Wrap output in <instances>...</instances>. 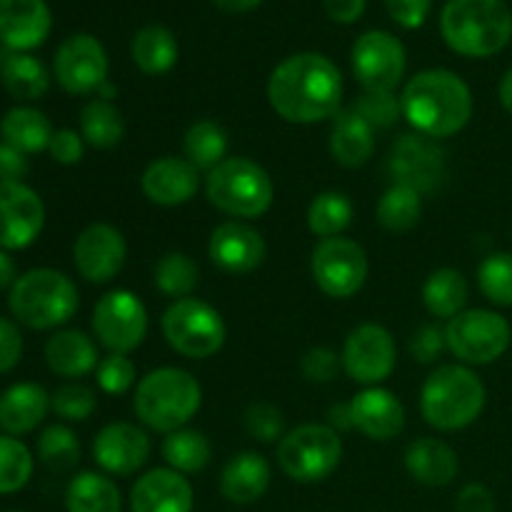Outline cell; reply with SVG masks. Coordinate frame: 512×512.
Returning a JSON list of instances; mask_svg holds the SVG:
<instances>
[{
	"mask_svg": "<svg viewBox=\"0 0 512 512\" xmlns=\"http://www.w3.org/2000/svg\"><path fill=\"white\" fill-rule=\"evenodd\" d=\"M220 10L225 13H250V10L258 8L263 0H213Z\"/></svg>",
	"mask_w": 512,
	"mask_h": 512,
	"instance_id": "cell-58",
	"label": "cell"
},
{
	"mask_svg": "<svg viewBox=\"0 0 512 512\" xmlns=\"http://www.w3.org/2000/svg\"><path fill=\"white\" fill-rule=\"evenodd\" d=\"M45 225V205L25 183H0V248L23 250L38 240Z\"/></svg>",
	"mask_w": 512,
	"mask_h": 512,
	"instance_id": "cell-18",
	"label": "cell"
},
{
	"mask_svg": "<svg viewBox=\"0 0 512 512\" xmlns=\"http://www.w3.org/2000/svg\"><path fill=\"white\" fill-rule=\"evenodd\" d=\"M400 108L413 133L445 140L458 135L473 118V93L453 70L430 68L408 80L400 93Z\"/></svg>",
	"mask_w": 512,
	"mask_h": 512,
	"instance_id": "cell-2",
	"label": "cell"
},
{
	"mask_svg": "<svg viewBox=\"0 0 512 512\" xmlns=\"http://www.w3.org/2000/svg\"><path fill=\"white\" fill-rule=\"evenodd\" d=\"M30 170L28 155L8 143H0V183H23Z\"/></svg>",
	"mask_w": 512,
	"mask_h": 512,
	"instance_id": "cell-54",
	"label": "cell"
},
{
	"mask_svg": "<svg viewBox=\"0 0 512 512\" xmlns=\"http://www.w3.org/2000/svg\"><path fill=\"white\" fill-rule=\"evenodd\" d=\"M208 255L223 273L248 275L263 265L268 245L253 225L243 220H225L210 233Z\"/></svg>",
	"mask_w": 512,
	"mask_h": 512,
	"instance_id": "cell-19",
	"label": "cell"
},
{
	"mask_svg": "<svg viewBox=\"0 0 512 512\" xmlns=\"http://www.w3.org/2000/svg\"><path fill=\"white\" fill-rule=\"evenodd\" d=\"M93 335L108 353L130 355L148 335V310L130 290H110L93 308Z\"/></svg>",
	"mask_w": 512,
	"mask_h": 512,
	"instance_id": "cell-11",
	"label": "cell"
},
{
	"mask_svg": "<svg viewBox=\"0 0 512 512\" xmlns=\"http://www.w3.org/2000/svg\"><path fill=\"white\" fill-rule=\"evenodd\" d=\"M445 343L460 365H490L508 353L512 328L495 310L470 308L445 323Z\"/></svg>",
	"mask_w": 512,
	"mask_h": 512,
	"instance_id": "cell-10",
	"label": "cell"
},
{
	"mask_svg": "<svg viewBox=\"0 0 512 512\" xmlns=\"http://www.w3.org/2000/svg\"><path fill=\"white\" fill-rule=\"evenodd\" d=\"M205 198L228 218L255 220L273 208L275 185L255 160L225 158L205 175Z\"/></svg>",
	"mask_w": 512,
	"mask_h": 512,
	"instance_id": "cell-7",
	"label": "cell"
},
{
	"mask_svg": "<svg viewBox=\"0 0 512 512\" xmlns=\"http://www.w3.org/2000/svg\"><path fill=\"white\" fill-rule=\"evenodd\" d=\"M468 280L455 268H438L428 275L423 285V303L428 313L438 320H453L468 305Z\"/></svg>",
	"mask_w": 512,
	"mask_h": 512,
	"instance_id": "cell-32",
	"label": "cell"
},
{
	"mask_svg": "<svg viewBox=\"0 0 512 512\" xmlns=\"http://www.w3.org/2000/svg\"><path fill=\"white\" fill-rule=\"evenodd\" d=\"M78 303V288L73 280L53 268L23 273L8 295L13 318L33 330L60 328L78 313Z\"/></svg>",
	"mask_w": 512,
	"mask_h": 512,
	"instance_id": "cell-6",
	"label": "cell"
},
{
	"mask_svg": "<svg viewBox=\"0 0 512 512\" xmlns=\"http://www.w3.org/2000/svg\"><path fill=\"white\" fill-rule=\"evenodd\" d=\"M328 145L338 165L348 170L363 168L375 153V128L355 108H340L330 125Z\"/></svg>",
	"mask_w": 512,
	"mask_h": 512,
	"instance_id": "cell-26",
	"label": "cell"
},
{
	"mask_svg": "<svg viewBox=\"0 0 512 512\" xmlns=\"http://www.w3.org/2000/svg\"><path fill=\"white\" fill-rule=\"evenodd\" d=\"M80 135H83L85 145H90V148H115L125 135L123 113L110 100H90L80 110Z\"/></svg>",
	"mask_w": 512,
	"mask_h": 512,
	"instance_id": "cell-36",
	"label": "cell"
},
{
	"mask_svg": "<svg viewBox=\"0 0 512 512\" xmlns=\"http://www.w3.org/2000/svg\"><path fill=\"white\" fill-rule=\"evenodd\" d=\"M228 133L215 120H198L185 130L183 153L190 165L210 173L228 158Z\"/></svg>",
	"mask_w": 512,
	"mask_h": 512,
	"instance_id": "cell-37",
	"label": "cell"
},
{
	"mask_svg": "<svg viewBox=\"0 0 512 512\" xmlns=\"http://www.w3.org/2000/svg\"><path fill=\"white\" fill-rule=\"evenodd\" d=\"M65 508L68 512H120L123 498L113 478L88 470L70 480L65 490Z\"/></svg>",
	"mask_w": 512,
	"mask_h": 512,
	"instance_id": "cell-33",
	"label": "cell"
},
{
	"mask_svg": "<svg viewBox=\"0 0 512 512\" xmlns=\"http://www.w3.org/2000/svg\"><path fill=\"white\" fill-rule=\"evenodd\" d=\"M23 355V335L18 325L8 318H0V375L10 373Z\"/></svg>",
	"mask_w": 512,
	"mask_h": 512,
	"instance_id": "cell-52",
	"label": "cell"
},
{
	"mask_svg": "<svg viewBox=\"0 0 512 512\" xmlns=\"http://www.w3.org/2000/svg\"><path fill=\"white\" fill-rule=\"evenodd\" d=\"M385 8L393 23L405 30H415L428 20L433 0H385Z\"/></svg>",
	"mask_w": 512,
	"mask_h": 512,
	"instance_id": "cell-51",
	"label": "cell"
},
{
	"mask_svg": "<svg viewBox=\"0 0 512 512\" xmlns=\"http://www.w3.org/2000/svg\"><path fill=\"white\" fill-rule=\"evenodd\" d=\"M143 195L153 205L163 208H178V205L190 203L200 188V170L190 165L185 158L165 155V158L153 160L143 170L140 178Z\"/></svg>",
	"mask_w": 512,
	"mask_h": 512,
	"instance_id": "cell-21",
	"label": "cell"
},
{
	"mask_svg": "<svg viewBox=\"0 0 512 512\" xmlns=\"http://www.w3.org/2000/svg\"><path fill=\"white\" fill-rule=\"evenodd\" d=\"M18 275H15V263L10 260V255L0 248V290L13 288Z\"/></svg>",
	"mask_w": 512,
	"mask_h": 512,
	"instance_id": "cell-57",
	"label": "cell"
},
{
	"mask_svg": "<svg viewBox=\"0 0 512 512\" xmlns=\"http://www.w3.org/2000/svg\"><path fill=\"white\" fill-rule=\"evenodd\" d=\"M50 410V395L38 383H15L0 395V430L5 435L30 433L45 420Z\"/></svg>",
	"mask_w": 512,
	"mask_h": 512,
	"instance_id": "cell-29",
	"label": "cell"
},
{
	"mask_svg": "<svg viewBox=\"0 0 512 512\" xmlns=\"http://www.w3.org/2000/svg\"><path fill=\"white\" fill-rule=\"evenodd\" d=\"M193 505V485L173 468L148 470L130 490V512H193Z\"/></svg>",
	"mask_w": 512,
	"mask_h": 512,
	"instance_id": "cell-23",
	"label": "cell"
},
{
	"mask_svg": "<svg viewBox=\"0 0 512 512\" xmlns=\"http://www.w3.org/2000/svg\"><path fill=\"white\" fill-rule=\"evenodd\" d=\"M45 363L58 378H85L98 370V345L83 330H58L45 343Z\"/></svg>",
	"mask_w": 512,
	"mask_h": 512,
	"instance_id": "cell-27",
	"label": "cell"
},
{
	"mask_svg": "<svg viewBox=\"0 0 512 512\" xmlns=\"http://www.w3.org/2000/svg\"><path fill=\"white\" fill-rule=\"evenodd\" d=\"M328 425L335 428L338 433L343 430H353V415H350V403H338L330 408L328 413Z\"/></svg>",
	"mask_w": 512,
	"mask_h": 512,
	"instance_id": "cell-56",
	"label": "cell"
},
{
	"mask_svg": "<svg viewBox=\"0 0 512 512\" xmlns=\"http://www.w3.org/2000/svg\"><path fill=\"white\" fill-rule=\"evenodd\" d=\"M50 408L65 423H83L98 408V395L83 383H65L50 395Z\"/></svg>",
	"mask_w": 512,
	"mask_h": 512,
	"instance_id": "cell-44",
	"label": "cell"
},
{
	"mask_svg": "<svg viewBox=\"0 0 512 512\" xmlns=\"http://www.w3.org/2000/svg\"><path fill=\"white\" fill-rule=\"evenodd\" d=\"M355 208L350 198L338 190H325L318 193L308 205V228L320 240L340 238L353 223Z\"/></svg>",
	"mask_w": 512,
	"mask_h": 512,
	"instance_id": "cell-38",
	"label": "cell"
},
{
	"mask_svg": "<svg viewBox=\"0 0 512 512\" xmlns=\"http://www.w3.org/2000/svg\"><path fill=\"white\" fill-rule=\"evenodd\" d=\"M453 512H495V498L483 483H468L455 498Z\"/></svg>",
	"mask_w": 512,
	"mask_h": 512,
	"instance_id": "cell-53",
	"label": "cell"
},
{
	"mask_svg": "<svg viewBox=\"0 0 512 512\" xmlns=\"http://www.w3.org/2000/svg\"><path fill=\"white\" fill-rule=\"evenodd\" d=\"M445 350H448V343H445V328H440V325H423L410 338V353L423 365L435 363Z\"/></svg>",
	"mask_w": 512,
	"mask_h": 512,
	"instance_id": "cell-49",
	"label": "cell"
},
{
	"mask_svg": "<svg viewBox=\"0 0 512 512\" xmlns=\"http://www.w3.org/2000/svg\"><path fill=\"white\" fill-rule=\"evenodd\" d=\"M488 390L468 365H440L420 390V415L430 428L455 433L473 425L485 410Z\"/></svg>",
	"mask_w": 512,
	"mask_h": 512,
	"instance_id": "cell-4",
	"label": "cell"
},
{
	"mask_svg": "<svg viewBox=\"0 0 512 512\" xmlns=\"http://www.w3.org/2000/svg\"><path fill=\"white\" fill-rule=\"evenodd\" d=\"M203 405V388L183 368H158L140 378L133 408L140 423L155 433H175L188 428Z\"/></svg>",
	"mask_w": 512,
	"mask_h": 512,
	"instance_id": "cell-5",
	"label": "cell"
},
{
	"mask_svg": "<svg viewBox=\"0 0 512 512\" xmlns=\"http://www.w3.org/2000/svg\"><path fill=\"white\" fill-rule=\"evenodd\" d=\"M243 428L258 443H280L285 435L283 413L270 403H253L243 413Z\"/></svg>",
	"mask_w": 512,
	"mask_h": 512,
	"instance_id": "cell-47",
	"label": "cell"
},
{
	"mask_svg": "<svg viewBox=\"0 0 512 512\" xmlns=\"http://www.w3.org/2000/svg\"><path fill=\"white\" fill-rule=\"evenodd\" d=\"M53 133L55 130L50 125L48 115L35 108H28V105L10 108L3 115V120H0V138H3V143L13 145V148H18L25 155L48 150Z\"/></svg>",
	"mask_w": 512,
	"mask_h": 512,
	"instance_id": "cell-30",
	"label": "cell"
},
{
	"mask_svg": "<svg viewBox=\"0 0 512 512\" xmlns=\"http://www.w3.org/2000/svg\"><path fill=\"white\" fill-rule=\"evenodd\" d=\"M148 433L133 423H108L93 440V460L108 475H133L150 458Z\"/></svg>",
	"mask_w": 512,
	"mask_h": 512,
	"instance_id": "cell-20",
	"label": "cell"
},
{
	"mask_svg": "<svg viewBox=\"0 0 512 512\" xmlns=\"http://www.w3.org/2000/svg\"><path fill=\"white\" fill-rule=\"evenodd\" d=\"M95 380H98L100 390L105 395H123L138 383V368L128 355H115L110 353L103 358L95 370Z\"/></svg>",
	"mask_w": 512,
	"mask_h": 512,
	"instance_id": "cell-46",
	"label": "cell"
},
{
	"mask_svg": "<svg viewBox=\"0 0 512 512\" xmlns=\"http://www.w3.org/2000/svg\"><path fill=\"white\" fill-rule=\"evenodd\" d=\"M270 108L293 125L333 120L343 103V75L320 53H295L273 68L268 78Z\"/></svg>",
	"mask_w": 512,
	"mask_h": 512,
	"instance_id": "cell-1",
	"label": "cell"
},
{
	"mask_svg": "<svg viewBox=\"0 0 512 512\" xmlns=\"http://www.w3.org/2000/svg\"><path fill=\"white\" fill-rule=\"evenodd\" d=\"M128 243L123 233L108 223H93L75 238L73 263L80 278L93 285H105L123 270Z\"/></svg>",
	"mask_w": 512,
	"mask_h": 512,
	"instance_id": "cell-17",
	"label": "cell"
},
{
	"mask_svg": "<svg viewBox=\"0 0 512 512\" xmlns=\"http://www.w3.org/2000/svg\"><path fill=\"white\" fill-rule=\"evenodd\" d=\"M0 80L15 100H40L50 88L48 68L35 55L13 53V50L3 55Z\"/></svg>",
	"mask_w": 512,
	"mask_h": 512,
	"instance_id": "cell-34",
	"label": "cell"
},
{
	"mask_svg": "<svg viewBox=\"0 0 512 512\" xmlns=\"http://www.w3.org/2000/svg\"><path fill=\"white\" fill-rule=\"evenodd\" d=\"M343 370L350 380L365 388L385 383L398 365V348L388 328L378 323H363L345 338Z\"/></svg>",
	"mask_w": 512,
	"mask_h": 512,
	"instance_id": "cell-14",
	"label": "cell"
},
{
	"mask_svg": "<svg viewBox=\"0 0 512 512\" xmlns=\"http://www.w3.org/2000/svg\"><path fill=\"white\" fill-rule=\"evenodd\" d=\"M0 63H3V53H0Z\"/></svg>",
	"mask_w": 512,
	"mask_h": 512,
	"instance_id": "cell-60",
	"label": "cell"
},
{
	"mask_svg": "<svg viewBox=\"0 0 512 512\" xmlns=\"http://www.w3.org/2000/svg\"><path fill=\"white\" fill-rule=\"evenodd\" d=\"M310 273L328 298L348 300L368 280V255L363 245L343 235L320 240L310 258Z\"/></svg>",
	"mask_w": 512,
	"mask_h": 512,
	"instance_id": "cell-12",
	"label": "cell"
},
{
	"mask_svg": "<svg viewBox=\"0 0 512 512\" xmlns=\"http://www.w3.org/2000/svg\"><path fill=\"white\" fill-rule=\"evenodd\" d=\"M160 453H163V460L168 463V468H173L175 473L195 475L210 465L213 445H210V440L200 430L183 428L165 435Z\"/></svg>",
	"mask_w": 512,
	"mask_h": 512,
	"instance_id": "cell-35",
	"label": "cell"
},
{
	"mask_svg": "<svg viewBox=\"0 0 512 512\" xmlns=\"http://www.w3.org/2000/svg\"><path fill=\"white\" fill-rule=\"evenodd\" d=\"M388 170L395 185H408L420 195H430L448 178V158L440 140L405 133L393 143Z\"/></svg>",
	"mask_w": 512,
	"mask_h": 512,
	"instance_id": "cell-13",
	"label": "cell"
},
{
	"mask_svg": "<svg viewBox=\"0 0 512 512\" xmlns=\"http://www.w3.org/2000/svg\"><path fill=\"white\" fill-rule=\"evenodd\" d=\"M340 368H343V360L335 353L333 348H325V345H318V348H310L308 353L300 360V373L308 383L315 385H328L338 378Z\"/></svg>",
	"mask_w": 512,
	"mask_h": 512,
	"instance_id": "cell-48",
	"label": "cell"
},
{
	"mask_svg": "<svg viewBox=\"0 0 512 512\" xmlns=\"http://www.w3.org/2000/svg\"><path fill=\"white\" fill-rule=\"evenodd\" d=\"M478 288L498 308H512V253H493L480 263Z\"/></svg>",
	"mask_w": 512,
	"mask_h": 512,
	"instance_id": "cell-43",
	"label": "cell"
},
{
	"mask_svg": "<svg viewBox=\"0 0 512 512\" xmlns=\"http://www.w3.org/2000/svg\"><path fill=\"white\" fill-rule=\"evenodd\" d=\"M420 215H423V195L408 185H390L375 208V218L388 233H408L420 223Z\"/></svg>",
	"mask_w": 512,
	"mask_h": 512,
	"instance_id": "cell-39",
	"label": "cell"
},
{
	"mask_svg": "<svg viewBox=\"0 0 512 512\" xmlns=\"http://www.w3.org/2000/svg\"><path fill=\"white\" fill-rule=\"evenodd\" d=\"M353 108L373 125L375 130H388L398 125L403 118V108H400V98L395 93H375V90H365Z\"/></svg>",
	"mask_w": 512,
	"mask_h": 512,
	"instance_id": "cell-45",
	"label": "cell"
},
{
	"mask_svg": "<svg viewBox=\"0 0 512 512\" xmlns=\"http://www.w3.org/2000/svg\"><path fill=\"white\" fill-rule=\"evenodd\" d=\"M50 158L58 165H78L85 155V140L78 130H55L53 140L48 145Z\"/></svg>",
	"mask_w": 512,
	"mask_h": 512,
	"instance_id": "cell-50",
	"label": "cell"
},
{
	"mask_svg": "<svg viewBox=\"0 0 512 512\" xmlns=\"http://www.w3.org/2000/svg\"><path fill=\"white\" fill-rule=\"evenodd\" d=\"M155 288L173 300L193 298L200 283V268L188 253H168L155 265Z\"/></svg>",
	"mask_w": 512,
	"mask_h": 512,
	"instance_id": "cell-40",
	"label": "cell"
},
{
	"mask_svg": "<svg viewBox=\"0 0 512 512\" xmlns=\"http://www.w3.org/2000/svg\"><path fill=\"white\" fill-rule=\"evenodd\" d=\"M365 3L368 0H323V8L330 15V20L340 25H350L365 13Z\"/></svg>",
	"mask_w": 512,
	"mask_h": 512,
	"instance_id": "cell-55",
	"label": "cell"
},
{
	"mask_svg": "<svg viewBox=\"0 0 512 512\" xmlns=\"http://www.w3.org/2000/svg\"><path fill=\"white\" fill-rule=\"evenodd\" d=\"M350 415H353V430L363 433L368 440L388 443L398 438L405 428V408L398 395L390 390L365 388L350 400Z\"/></svg>",
	"mask_w": 512,
	"mask_h": 512,
	"instance_id": "cell-22",
	"label": "cell"
},
{
	"mask_svg": "<svg viewBox=\"0 0 512 512\" xmlns=\"http://www.w3.org/2000/svg\"><path fill=\"white\" fill-rule=\"evenodd\" d=\"M33 475V455L13 435H0V495L18 493Z\"/></svg>",
	"mask_w": 512,
	"mask_h": 512,
	"instance_id": "cell-42",
	"label": "cell"
},
{
	"mask_svg": "<svg viewBox=\"0 0 512 512\" xmlns=\"http://www.w3.org/2000/svg\"><path fill=\"white\" fill-rule=\"evenodd\" d=\"M53 73L65 93H98L108 83V53L95 35H70L55 53Z\"/></svg>",
	"mask_w": 512,
	"mask_h": 512,
	"instance_id": "cell-16",
	"label": "cell"
},
{
	"mask_svg": "<svg viewBox=\"0 0 512 512\" xmlns=\"http://www.w3.org/2000/svg\"><path fill=\"white\" fill-rule=\"evenodd\" d=\"M280 470L295 483H320L338 470L343 438L328 423H305L288 430L275 450Z\"/></svg>",
	"mask_w": 512,
	"mask_h": 512,
	"instance_id": "cell-8",
	"label": "cell"
},
{
	"mask_svg": "<svg viewBox=\"0 0 512 512\" xmlns=\"http://www.w3.org/2000/svg\"><path fill=\"white\" fill-rule=\"evenodd\" d=\"M178 40L165 25H143L133 35L130 58L145 75H165L178 63Z\"/></svg>",
	"mask_w": 512,
	"mask_h": 512,
	"instance_id": "cell-31",
	"label": "cell"
},
{
	"mask_svg": "<svg viewBox=\"0 0 512 512\" xmlns=\"http://www.w3.org/2000/svg\"><path fill=\"white\" fill-rule=\"evenodd\" d=\"M273 470L260 453L243 450L223 465L220 495L233 505H253L268 493Z\"/></svg>",
	"mask_w": 512,
	"mask_h": 512,
	"instance_id": "cell-25",
	"label": "cell"
},
{
	"mask_svg": "<svg viewBox=\"0 0 512 512\" xmlns=\"http://www.w3.org/2000/svg\"><path fill=\"white\" fill-rule=\"evenodd\" d=\"M353 73L363 90L375 93H395L403 83L408 55L403 43L385 30H368L353 45Z\"/></svg>",
	"mask_w": 512,
	"mask_h": 512,
	"instance_id": "cell-15",
	"label": "cell"
},
{
	"mask_svg": "<svg viewBox=\"0 0 512 512\" xmlns=\"http://www.w3.org/2000/svg\"><path fill=\"white\" fill-rule=\"evenodd\" d=\"M498 98H500V105H503V108L512 115V65L508 70H505L503 80H500Z\"/></svg>",
	"mask_w": 512,
	"mask_h": 512,
	"instance_id": "cell-59",
	"label": "cell"
},
{
	"mask_svg": "<svg viewBox=\"0 0 512 512\" xmlns=\"http://www.w3.org/2000/svg\"><path fill=\"white\" fill-rule=\"evenodd\" d=\"M405 470L428 488H445L460 473L458 453L440 438H418L405 450Z\"/></svg>",
	"mask_w": 512,
	"mask_h": 512,
	"instance_id": "cell-28",
	"label": "cell"
},
{
	"mask_svg": "<svg viewBox=\"0 0 512 512\" xmlns=\"http://www.w3.org/2000/svg\"><path fill=\"white\" fill-rule=\"evenodd\" d=\"M440 33L453 53L493 58L512 40V10L505 0H448Z\"/></svg>",
	"mask_w": 512,
	"mask_h": 512,
	"instance_id": "cell-3",
	"label": "cell"
},
{
	"mask_svg": "<svg viewBox=\"0 0 512 512\" xmlns=\"http://www.w3.org/2000/svg\"><path fill=\"white\" fill-rule=\"evenodd\" d=\"M50 8L45 0H0V43L13 53L38 48L50 33Z\"/></svg>",
	"mask_w": 512,
	"mask_h": 512,
	"instance_id": "cell-24",
	"label": "cell"
},
{
	"mask_svg": "<svg viewBox=\"0 0 512 512\" xmlns=\"http://www.w3.org/2000/svg\"><path fill=\"white\" fill-rule=\"evenodd\" d=\"M160 328L170 348L190 360L213 358L228 338L223 315L198 298L173 300L163 313Z\"/></svg>",
	"mask_w": 512,
	"mask_h": 512,
	"instance_id": "cell-9",
	"label": "cell"
},
{
	"mask_svg": "<svg viewBox=\"0 0 512 512\" xmlns=\"http://www.w3.org/2000/svg\"><path fill=\"white\" fill-rule=\"evenodd\" d=\"M38 458L53 473H68L80 463L78 435L68 425H48L38 438Z\"/></svg>",
	"mask_w": 512,
	"mask_h": 512,
	"instance_id": "cell-41",
	"label": "cell"
}]
</instances>
